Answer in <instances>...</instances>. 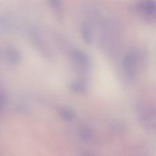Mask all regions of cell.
<instances>
[{
  "mask_svg": "<svg viewBox=\"0 0 156 156\" xmlns=\"http://www.w3.org/2000/svg\"><path fill=\"white\" fill-rule=\"evenodd\" d=\"M137 115L140 123L144 129L156 132V107L141 105L138 109Z\"/></svg>",
  "mask_w": 156,
  "mask_h": 156,
  "instance_id": "cell-1",
  "label": "cell"
},
{
  "mask_svg": "<svg viewBox=\"0 0 156 156\" xmlns=\"http://www.w3.org/2000/svg\"><path fill=\"white\" fill-rule=\"evenodd\" d=\"M138 63V58L136 53L134 51H130L124 57L122 66L125 74L130 79H132L135 76Z\"/></svg>",
  "mask_w": 156,
  "mask_h": 156,
  "instance_id": "cell-2",
  "label": "cell"
},
{
  "mask_svg": "<svg viewBox=\"0 0 156 156\" xmlns=\"http://www.w3.org/2000/svg\"><path fill=\"white\" fill-rule=\"evenodd\" d=\"M4 57L6 61L12 65H16L21 61V55L20 52L14 48H9L5 52Z\"/></svg>",
  "mask_w": 156,
  "mask_h": 156,
  "instance_id": "cell-3",
  "label": "cell"
},
{
  "mask_svg": "<svg viewBox=\"0 0 156 156\" xmlns=\"http://www.w3.org/2000/svg\"><path fill=\"white\" fill-rule=\"evenodd\" d=\"M79 135L80 138L85 141H92L95 138V134L91 128L88 126H83L79 128Z\"/></svg>",
  "mask_w": 156,
  "mask_h": 156,
  "instance_id": "cell-4",
  "label": "cell"
},
{
  "mask_svg": "<svg viewBox=\"0 0 156 156\" xmlns=\"http://www.w3.org/2000/svg\"><path fill=\"white\" fill-rule=\"evenodd\" d=\"M73 57L77 63L81 66H87L89 63L88 57L79 51H75L73 53Z\"/></svg>",
  "mask_w": 156,
  "mask_h": 156,
  "instance_id": "cell-5",
  "label": "cell"
},
{
  "mask_svg": "<svg viewBox=\"0 0 156 156\" xmlns=\"http://www.w3.org/2000/svg\"><path fill=\"white\" fill-rule=\"evenodd\" d=\"M69 87L71 90L76 93L83 94L87 91L86 85L80 81L71 82L69 85Z\"/></svg>",
  "mask_w": 156,
  "mask_h": 156,
  "instance_id": "cell-6",
  "label": "cell"
},
{
  "mask_svg": "<svg viewBox=\"0 0 156 156\" xmlns=\"http://www.w3.org/2000/svg\"><path fill=\"white\" fill-rule=\"evenodd\" d=\"M60 117L66 121H71L74 116V112L69 108H63L60 112Z\"/></svg>",
  "mask_w": 156,
  "mask_h": 156,
  "instance_id": "cell-7",
  "label": "cell"
},
{
  "mask_svg": "<svg viewBox=\"0 0 156 156\" xmlns=\"http://www.w3.org/2000/svg\"><path fill=\"white\" fill-rule=\"evenodd\" d=\"M112 130L115 135H120L123 133L124 127L121 123L116 122L112 126Z\"/></svg>",
  "mask_w": 156,
  "mask_h": 156,
  "instance_id": "cell-8",
  "label": "cell"
},
{
  "mask_svg": "<svg viewBox=\"0 0 156 156\" xmlns=\"http://www.w3.org/2000/svg\"><path fill=\"white\" fill-rule=\"evenodd\" d=\"M82 35L84 40L87 43H91V35L90 30L87 27H85L82 30Z\"/></svg>",
  "mask_w": 156,
  "mask_h": 156,
  "instance_id": "cell-9",
  "label": "cell"
},
{
  "mask_svg": "<svg viewBox=\"0 0 156 156\" xmlns=\"http://www.w3.org/2000/svg\"><path fill=\"white\" fill-rule=\"evenodd\" d=\"M7 102H8L7 95L4 92H1V94H0V105H1V108H2L3 107L5 106Z\"/></svg>",
  "mask_w": 156,
  "mask_h": 156,
  "instance_id": "cell-10",
  "label": "cell"
},
{
  "mask_svg": "<svg viewBox=\"0 0 156 156\" xmlns=\"http://www.w3.org/2000/svg\"><path fill=\"white\" fill-rule=\"evenodd\" d=\"M50 1L52 5L55 8H57L60 4V0H50Z\"/></svg>",
  "mask_w": 156,
  "mask_h": 156,
  "instance_id": "cell-11",
  "label": "cell"
},
{
  "mask_svg": "<svg viewBox=\"0 0 156 156\" xmlns=\"http://www.w3.org/2000/svg\"><path fill=\"white\" fill-rule=\"evenodd\" d=\"M82 156H91V155H90L88 154H83V155H82Z\"/></svg>",
  "mask_w": 156,
  "mask_h": 156,
  "instance_id": "cell-12",
  "label": "cell"
}]
</instances>
